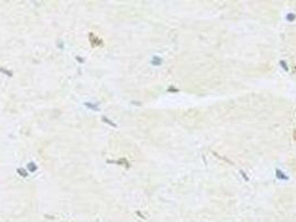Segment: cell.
I'll return each instance as SVG.
<instances>
[{
    "label": "cell",
    "mask_w": 296,
    "mask_h": 222,
    "mask_svg": "<svg viewBox=\"0 0 296 222\" xmlns=\"http://www.w3.org/2000/svg\"><path fill=\"white\" fill-rule=\"evenodd\" d=\"M293 139H294V140L296 141V129L294 130V131H293Z\"/></svg>",
    "instance_id": "obj_2"
},
{
    "label": "cell",
    "mask_w": 296,
    "mask_h": 222,
    "mask_svg": "<svg viewBox=\"0 0 296 222\" xmlns=\"http://www.w3.org/2000/svg\"><path fill=\"white\" fill-rule=\"evenodd\" d=\"M90 43L93 47H98V46H102V40H100L98 37H96L93 34H90Z\"/></svg>",
    "instance_id": "obj_1"
}]
</instances>
